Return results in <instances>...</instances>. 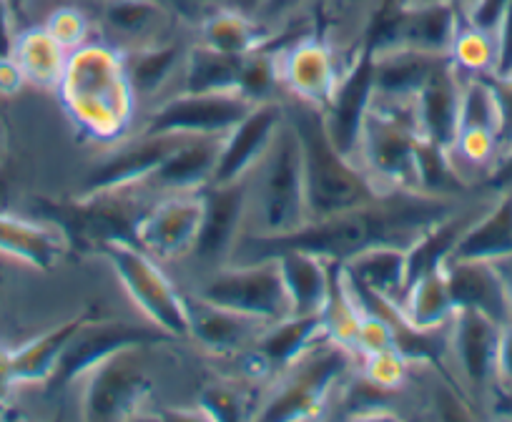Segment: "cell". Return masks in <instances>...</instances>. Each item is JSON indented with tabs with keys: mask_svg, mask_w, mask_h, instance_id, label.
Listing matches in <instances>:
<instances>
[{
	"mask_svg": "<svg viewBox=\"0 0 512 422\" xmlns=\"http://www.w3.org/2000/svg\"><path fill=\"white\" fill-rule=\"evenodd\" d=\"M465 199H440L412 189L387 191L369 204L354 206L319 222H307L284 237L241 234L234 262L269 259L287 249L312 252L329 262H347L349 257L372 247L410 249L427 229L450 217Z\"/></svg>",
	"mask_w": 512,
	"mask_h": 422,
	"instance_id": "6da1fadb",
	"label": "cell"
},
{
	"mask_svg": "<svg viewBox=\"0 0 512 422\" xmlns=\"http://www.w3.org/2000/svg\"><path fill=\"white\" fill-rule=\"evenodd\" d=\"M56 93L68 119L91 144L113 146L139 131L141 109L123 51L103 38L93 36L68 53Z\"/></svg>",
	"mask_w": 512,
	"mask_h": 422,
	"instance_id": "7a4b0ae2",
	"label": "cell"
},
{
	"mask_svg": "<svg viewBox=\"0 0 512 422\" xmlns=\"http://www.w3.org/2000/svg\"><path fill=\"white\" fill-rule=\"evenodd\" d=\"M284 111L302 151L307 222L334 217L382 196L362 166L334 146L322 109L284 96Z\"/></svg>",
	"mask_w": 512,
	"mask_h": 422,
	"instance_id": "3957f363",
	"label": "cell"
},
{
	"mask_svg": "<svg viewBox=\"0 0 512 422\" xmlns=\"http://www.w3.org/2000/svg\"><path fill=\"white\" fill-rule=\"evenodd\" d=\"M307 224V196L299 139L289 119L246 174V222L251 237H284Z\"/></svg>",
	"mask_w": 512,
	"mask_h": 422,
	"instance_id": "277c9868",
	"label": "cell"
},
{
	"mask_svg": "<svg viewBox=\"0 0 512 422\" xmlns=\"http://www.w3.org/2000/svg\"><path fill=\"white\" fill-rule=\"evenodd\" d=\"M159 199L144 184L78 191L68 199H36L31 217L61 229L71 247L98 252L106 242H134L146 211Z\"/></svg>",
	"mask_w": 512,
	"mask_h": 422,
	"instance_id": "5b68a950",
	"label": "cell"
},
{
	"mask_svg": "<svg viewBox=\"0 0 512 422\" xmlns=\"http://www.w3.org/2000/svg\"><path fill=\"white\" fill-rule=\"evenodd\" d=\"M359 367V357L327 335L317 337L297 360L284 367L262 392L256 420L319 417Z\"/></svg>",
	"mask_w": 512,
	"mask_h": 422,
	"instance_id": "8992f818",
	"label": "cell"
},
{
	"mask_svg": "<svg viewBox=\"0 0 512 422\" xmlns=\"http://www.w3.org/2000/svg\"><path fill=\"white\" fill-rule=\"evenodd\" d=\"M420 139L412 101L374 98L359 134L357 164L382 194L415 191V154Z\"/></svg>",
	"mask_w": 512,
	"mask_h": 422,
	"instance_id": "52a82bcc",
	"label": "cell"
},
{
	"mask_svg": "<svg viewBox=\"0 0 512 422\" xmlns=\"http://www.w3.org/2000/svg\"><path fill=\"white\" fill-rule=\"evenodd\" d=\"M126 289L128 299L146 320L171 340H189V307L186 292L166 274L164 264L134 242H106L98 247Z\"/></svg>",
	"mask_w": 512,
	"mask_h": 422,
	"instance_id": "ba28073f",
	"label": "cell"
},
{
	"mask_svg": "<svg viewBox=\"0 0 512 422\" xmlns=\"http://www.w3.org/2000/svg\"><path fill=\"white\" fill-rule=\"evenodd\" d=\"M159 345H128L93 365L81 377V417L108 422L134 417L154 385V355Z\"/></svg>",
	"mask_w": 512,
	"mask_h": 422,
	"instance_id": "9c48e42d",
	"label": "cell"
},
{
	"mask_svg": "<svg viewBox=\"0 0 512 422\" xmlns=\"http://www.w3.org/2000/svg\"><path fill=\"white\" fill-rule=\"evenodd\" d=\"M500 332V322L475 309H455L447 322L445 372L480 417H487L497 392Z\"/></svg>",
	"mask_w": 512,
	"mask_h": 422,
	"instance_id": "30bf717a",
	"label": "cell"
},
{
	"mask_svg": "<svg viewBox=\"0 0 512 422\" xmlns=\"http://www.w3.org/2000/svg\"><path fill=\"white\" fill-rule=\"evenodd\" d=\"M191 294L264 322H279L292 314L282 269L272 257L234 262L214 272L199 274L194 277Z\"/></svg>",
	"mask_w": 512,
	"mask_h": 422,
	"instance_id": "8fae6325",
	"label": "cell"
},
{
	"mask_svg": "<svg viewBox=\"0 0 512 422\" xmlns=\"http://www.w3.org/2000/svg\"><path fill=\"white\" fill-rule=\"evenodd\" d=\"M282 93L324 109L342 78L344 56L337 43L319 31L274 36Z\"/></svg>",
	"mask_w": 512,
	"mask_h": 422,
	"instance_id": "7c38bea8",
	"label": "cell"
},
{
	"mask_svg": "<svg viewBox=\"0 0 512 422\" xmlns=\"http://www.w3.org/2000/svg\"><path fill=\"white\" fill-rule=\"evenodd\" d=\"M96 36L118 51L194 36V26L164 0H88Z\"/></svg>",
	"mask_w": 512,
	"mask_h": 422,
	"instance_id": "4fadbf2b",
	"label": "cell"
},
{
	"mask_svg": "<svg viewBox=\"0 0 512 422\" xmlns=\"http://www.w3.org/2000/svg\"><path fill=\"white\" fill-rule=\"evenodd\" d=\"M256 103L239 91L174 93L146 111L141 134L226 136Z\"/></svg>",
	"mask_w": 512,
	"mask_h": 422,
	"instance_id": "5bb4252c",
	"label": "cell"
},
{
	"mask_svg": "<svg viewBox=\"0 0 512 422\" xmlns=\"http://www.w3.org/2000/svg\"><path fill=\"white\" fill-rule=\"evenodd\" d=\"M204 217L189 262L194 277L234 262L236 244L244 234L246 222V176L229 184H209L201 189Z\"/></svg>",
	"mask_w": 512,
	"mask_h": 422,
	"instance_id": "9a60e30c",
	"label": "cell"
},
{
	"mask_svg": "<svg viewBox=\"0 0 512 422\" xmlns=\"http://www.w3.org/2000/svg\"><path fill=\"white\" fill-rule=\"evenodd\" d=\"M159 342H174L169 335L159 330V327L146 322H128V320H108L103 314H96L81 330L73 335L68 347L63 350L61 360H58L56 370H53L51 380H48V390H63L71 387L73 382L81 380L93 365L106 360L116 350L128 345H159Z\"/></svg>",
	"mask_w": 512,
	"mask_h": 422,
	"instance_id": "2e32d148",
	"label": "cell"
},
{
	"mask_svg": "<svg viewBox=\"0 0 512 422\" xmlns=\"http://www.w3.org/2000/svg\"><path fill=\"white\" fill-rule=\"evenodd\" d=\"M374 103V48L369 43H359L354 56L349 58L332 98L322 109L324 124L334 146L349 159L357 161L359 134L364 119Z\"/></svg>",
	"mask_w": 512,
	"mask_h": 422,
	"instance_id": "e0dca14e",
	"label": "cell"
},
{
	"mask_svg": "<svg viewBox=\"0 0 512 422\" xmlns=\"http://www.w3.org/2000/svg\"><path fill=\"white\" fill-rule=\"evenodd\" d=\"M201 217H204L201 191L159 196L154 206L146 211L139 234H136V244L161 264L184 262L194 249Z\"/></svg>",
	"mask_w": 512,
	"mask_h": 422,
	"instance_id": "ac0fdd59",
	"label": "cell"
},
{
	"mask_svg": "<svg viewBox=\"0 0 512 422\" xmlns=\"http://www.w3.org/2000/svg\"><path fill=\"white\" fill-rule=\"evenodd\" d=\"M184 136L176 134H141L108 146V154L101 156L83 179L81 191L118 189V186L144 184L161 166V161L181 144Z\"/></svg>",
	"mask_w": 512,
	"mask_h": 422,
	"instance_id": "d6986e66",
	"label": "cell"
},
{
	"mask_svg": "<svg viewBox=\"0 0 512 422\" xmlns=\"http://www.w3.org/2000/svg\"><path fill=\"white\" fill-rule=\"evenodd\" d=\"M284 119H287L284 98L256 103L254 109L221 139L219 161H216L211 184H229V181L249 174L256 161L269 149Z\"/></svg>",
	"mask_w": 512,
	"mask_h": 422,
	"instance_id": "ffe728a7",
	"label": "cell"
},
{
	"mask_svg": "<svg viewBox=\"0 0 512 422\" xmlns=\"http://www.w3.org/2000/svg\"><path fill=\"white\" fill-rule=\"evenodd\" d=\"M186 307H189V340L216 357L244 355L269 325L249 314L206 302L191 292H186Z\"/></svg>",
	"mask_w": 512,
	"mask_h": 422,
	"instance_id": "44dd1931",
	"label": "cell"
},
{
	"mask_svg": "<svg viewBox=\"0 0 512 422\" xmlns=\"http://www.w3.org/2000/svg\"><path fill=\"white\" fill-rule=\"evenodd\" d=\"M191 38L194 36L174 38V41L123 53L128 81H131V88H134L141 114L151 111L156 103L176 93Z\"/></svg>",
	"mask_w": 512,
	"mask_h": 422,
	"instance_id": "7402d4cb",
	"label": "cell"
},
{
	"mask_svg": "<svg viewBox=\"0 0 512 422\" xmlns=\"http://www.w3.org/2000/svg\"><path fill=\"white\" fill-rule=\"evenodd\" d=\"M324 335L322 314H289L279 322H269L256 337L244 360L251 362V377H269V382L292 365L317 337Z\"/></svg>",
	"mask_w": 512,
	"mask_h": 422,
	"instance_id": "603a6c76",
	"label": "cell"
},
{
	"mask_svg": "<svg viewBox=\"0 0 512 422\" xmlns=\"http://www.w3.org/2000/svg\"><path fill=\"white\" fill-rule=\"evenodd\" d=\"M224 136H184L181 144L161 161L159 169L144 181L156 196L194 194L211 184Z\"/></svg>",
	"mask_w": 512,
	"mask_h": 422,
	"instance_id": "cb8c5ba5",
	"label": "cell"
},
{
	"mask_svg": "<svg viewBox=\"0 0 512 422\" xmlns=\"http://www.w3.org/2000/svg\"><path fill=\"white\" fill-rule=\"evenodd\" d=\"M460 96L462 76L447 56L412 98L422 139L432 141L442 149H450L457 136V124H460Z\"/></svg>",
	"mask_w": 512,
	"mask_h": 422,
	"instance_id": "d4e9b609",
	"label": "cell"
},
{
	"mask_svg": "<svg viewBox=\"0 0 512 422\" xmlns=\"http://www.w3.org/2000/svg\"><path fill=\"white\" fill-rule=\"evenodd\" d=\"M71 244L61 229L38 217H21L11 209H0V254L26 264L28 269L48 272L58 267Z\"/></svg>",
	"mask_w": 512,
	"mask_h": 422,
	"instance_id": "484cf974",
	"label": "cell"
},
{
	"mask_svg": "<svg viewBox=\"0 0 512 422\" xmlns=\"http://www.w3.org/2000/svg\"><path fill=\"white\" fill-rule=\"evenodd\" d=\"M96 314H101L98 307L83 309L76 317H68V320L58 322L51 330L41 332L38 337H33V340L23 342L21 347L11 350V362H8L11 387L48 385L58 360H61L63 350L68 347V342H71L73 335H76L91 317H96Z\"/></svg>",
	"mask_w": 512,
	"mask_h": 422,
	"instance_id": "4316f807",
	"label": "cell"
},
{
	"mask_svg": "<svg viewBox=\"0 0 512 422\" xmlns=\"http://www.w3.org/2000/svg\"><path fill=\"white\" fill-rule=\"evenodd\" d=\"M445 277L455 309H475L500 325L512 320L505 282L492 262L450 259L445 264Z\"/></svg>",
	"mask_w": 512,
	"mask_h": 422,
	"instance_id": "83f0119b",
	"label": "cell"
},
{
	"mask_svg": "<svg viewBox=\"0 0 512 422\" xmlns=\"http://www.w3.org/2000/svg\"><path fill=\"white\" fill-rule=\"evenodd\" d=\"M445 58L447 56H437V53L415 51V48L374 51V98L412 101Z\"/></svg>",
	"mask_w": 512,
	"mask_h": 422,
	"instance_id": "f1b7e54d",
	"label": "cell"
},
{
	"mask_svg": "<svg viewBox=\"0 0 512 422\" xmlns=\"http://www.w3.org/2000/svg\"><path fill=\"white\" fill-rule=\"evenodd\" d=\"M512 257V194H492L490 204L467 227L457 242L452 259L470 262H502Z\"/></svg>",
	"mask_w": 512,
	"mask_h": 422,
	"instance_id": "f546056e",
	"label": "cell"
},
{
	"mask_svg": "<svg viewBox=\"0 0 512 422\" xmlns=\"http://www.w3.org/2000/svg\"><path fill=\"white\" fill-rule=\"evenodd\" d=\"M272 259H277L282 269L292 314H322L329 287H332L334 262L312 252H299V249H287V252L274 254Z\"/></svg>",
	"mask_w": 512,
	"mask_h": 422,
	"instance_id": "4dcf8cb0",
	"label": "cell"
},
{
	"mask_svg": "<svg viewBox=\"0 0 512 422\" xmlns=\"http://www.w3.org/2000/svg\"><path fill=\"white\" fill-rule=\"evenodd\" d=\"M8 56L18 63L28 86L56 91L66 68L68 51L41 23H33V26L16 28Z\"/></svg>",
	"mask_w": 512,
	"mask_h": 422,
	"instance_id": "1f68e13d",
	"label": "cell"
},
{
	"mask_svg": "<svg viewBox=\"0 0 512 422\" xmlns=\"http://www.w3.org/2000/svg\"><path fill=\"white\" fill-rule=\"evenodd\" d=\"M272 38L274 33L259 18H251L221 3L211 8L194 28V41L231 56H246Z\"/></svg>",
	"mask_w": 512,
	"mask_h": 422,
	"instance_id": "d6a6232c",
	"label": "cell"
},
{
	"mask_svg": "<svg viewBox=\"0 0 512 422\" xmlns=\"http://www.w3.org/2000/svg\"><path fill=\"white\" fill-rule=\"evenodd\" d=\"M342 264L344 274L352 282L382 294L400 304L407 292V249L402 247H372L359 252Z\"/></svg>",
	"mask_w": 512,
	"mask_h": 422,
	"instance_id": "836d02e7",
	"label": "cell"
},
{
	"mask_svg": "<svg viewBox=\"0 0 512 422\" xmlns=\"http://www.w3.org/2000/svg\"><path fill=\"white\" fill-rule=\"evenodd\" d=\"M244 56H231L191 38L176 93L236 91Z\"/></svg>",
	"mask_w": 512,
	"mask_h": 422,
	"instance_id": "e575fe53",
	"label": "cell"
},
{
	"mask_svg": "<svg viewBox=\"0 0 512 422\" xmlns=\"http://www.w3.org/2000/svg\"><path fill=\"white\" fill-rule=\"evenodd\" d=\"M400 312L412 330H442L455 312L445 267L422 274L415 282L407 284Z\"/></svg>",
	"mask_w": 512,
	"mask_h": 422,
	"instance_id": "d590c367",
	"label": "cell"
},
{
	"mask_svg": "<svg viewBox=\"0 0 512 422\" xmlns=\"http://www.w3.org/2000/svg\"><path fill=\"white\" fill-rule=\"evenodd\" d=\"M415 191L440 196V199H465V196L475 194V189L462 179L457 166L452 164L450 151L427 139H420L417 144Z\"/></svg>",
	"mask_w": 512,
	"mask_h": 422,
	"instance_id": "8d00e7d4",
	"label": "cell"
},
{
	"mask_svg": "<svg viewBox=\"0 0 512 422\" xmlns=\"http://www.w3.org/2000/svg\"><path fill=\"white\" fill-rule=\"evenodd\" d=\"M450 61L462 78L495 76L497 68H500V41H497V33L470 26L462 18V26L457 28V36L450 48Z\"/></svg>",
	"mask_w": 512,
	"mask_h": 422,
	"instance_id": "74e56055",
	"label": "cell"
},
{
	"mask_svg": "<svg viewBox=\"0 0 512 422\" xmlns=\"http://www.w3.org/2000/svg\"><path fill=\"white\" fill-rule=\"evenodd\" d=\"M359 322H362V309L357 307V302H354L352 294H349L347 282H344L342 277V267H339V262H334L332 287H329L327 304H324L322 309L324 335H327L329 340L337 342V345L354 352ZM354 355H357V352H354Z\"/></svg>",
	"mask_w": 512,
	"mask_h": 422,
	"instance_id": "f35d334b",
	"label": "cell"
},
{
	"mask_svg": "<svg viewBox=\"0 0 512 422\" xmlns=\"http://www.w3.org/2000/svg\"><path fill=\"white\" fill-rule=\"evenodd\" d=\"M236 91L249 98L251 103L284 98L282 83H279V63L274 38L269 43H264V46L256 48V51L246 53L244 61H241Z\"/></svg>",
	"mask_w": 512,
	"mask_h": 422,
	"instance_id": "ab89813d",
	"label": "cell"
},
{
	"mask_svg": "<svg viewBox=\"0 0 512 422\" xmlns=\"http://www.w3.org/2000/svg\"><path fill=\"white\" fill-rule=\"evenodd\" d=\"M41 26L66 48L68 53L76 51L78 46L91 41L96 36L91 11L81 0H61L56 6L48 8L41 18Z\"/></svg>",
	"mask_w": 512,
	"mask_h": 422,
	"instance_id": "60d3db41",
	"label": "cell"
},
{
	"mask_svg": "<svg viewBox=\"0 0 512 422\" xmlns=\"http://www.w3.org/2000/svg\"><path fill=\"white\" fill-rule=\"evenodd\" d=\"M460 129H500V114H497V98L492 91L490 76L462 78L460 96Z\"/></svg>",
	"mask_w": 512,
	"mask_h": 422,
	"instance_id": "b9f144b4",
	"label": "cell"
},
{
	"mask_svg": "<svg viewBox=\"0 0 512 422\" xmlns=\"http://www.w3.org/2000/svg\"><path fill=\"white\" fill-rule=\"evenodd\" d=\"M201 415L216 417V420H244L254 417L256 407L251 397L246 395L244 385L239 380H216L204 387L199 397Z\"/></svg>",
	"mask_w": 512,
	"mask_h": 422,
	"instance_id": "7bdbcfd3",
	"label": "cell"
},
{
	"mask_svg": "<svg viewBox=\"0 0 512 422\" xmlns=\"http://www.w3.org/2000/svg\"><path fill=\"white\" fill-rule=\"evenodd\" d=\"M359 372H362L372 385L382 387V390L400 392L405 390V385L410 382L412 362L407 360L397 347H390V350L372 352V355L359 357Z\"/></svg>",
	"mask_w": 512,
	"mask_h": 422,
	"instance_id": "ee69618b",
	"label": "cell"
},
{
	"mask_svg": "<svg viewBox=\"0 0 512 422\" xmlns=\"http://www.w3.org/2000/svg\"><path fill=\"white\" fill-rule=\"evenodd\" d=\"M319 0H267L259 13V21L274 33V36H284V33H304L297 31V21H304L307 13L317 11Z\"/></svg>",
	"mask_w": 512,
	"mask_h": 422,
	"instance_id": "f6af8a7d",
	"label": "cell"
},
{
	"mask_svg": "<svg viewBox=\"0 0 512 422\" xmlns=\"http://www.w3.org/2000/svg\"><path fill=\"white\" fill-rule=\"evenodd\" d=\"M395 347V327L382 317L362 312V322L357 330V342H354V352L357 357L372 355V352H382Z\"/></svg>",
	"mask_w": 512,
	"mask_h": 422,
	"instance_id": "bcb514c9",
	"label": "cell"
},
{
	"mask_svg": "<svg viewBox=\"0 0 512 422\" xmlns=\"http://www.w3.org/2000/svg\"><path fill=\"white\" fill-rule=\"evenodd\" d=\"M490 83L497 98V114H500L497 139H500L502 151L512 146V73H495V76H490Z\"/></svg>",
	"mask_w": 512,
	"mask_h": 422,
	"instance_id": "7dc6e473",
	"label": "cell"
},
{
	"mask_svg": "<svg viewBox=\"0 0 512 422\" xmlns=\"http://www.w3.org/2000/svg\"><path fill=\"white\" fill-rule=\"evenodd\" d=\"M507 6H510V0H472L470 8H467L462 18L470 26L497 33L502 26V18L507 13Z\"/></svg>",
	"mask_w": 512,
	"mask_h": 422,
	"instance_id": "c3c4849f",
	"label": "cell"
},
{
	"mask_svg": "<svg viewBox=\"0 0 512 422\" xmlns=\"http://www.w3.org/2000/svg\"><path fill=\"white\" fill-rule=\"evenodd\" d=\"M477 191H482V194H507L510 191L512 194V146H507V149L497 154L495 164L487 171Z\"/></svg>",
	"mask_w": 512,
	"mask_h": 422,
	"instance_id": "681fc988",
	"label": "cell"
},
{
	"mask_svg": "<svg viewBox=\"0 0 512 422\" xmlns=\"http://www.w3.org/2000/svg\"><path fill=\"white\" fill-rule=\"evenodd\" d=\"M497 387L512 395V320L502 325L497 347Z\"/></svg>",
	"mask_w": 512,
	"mask_h": 422,
	"instance_id": "f907efd6",
	"label": "cell"
},
{
	"mask_svg": "<svg viewBox=\"0 0 512 422\" xmlns=\"http://www.w3.org/2000/svg\"><path fill=\"white\" fill-rule=\"evenodd\" d=\"M23 86H28V83L23 78L18 63L11 56H0V96H16V93H21Z\"/></svg>",
	"mask_w": 512,
	"mask_h": 422,
	"instance_id": "816d5d0a",
	"label": "cell"
},
{
	"mask_svg": "<svg viewBox=\"0 0 512 422\" xmlns=\"http://www.w3.org/2000/svg\"><path fill=\"white\" fill-rule=\"evenodd\" d=\"M16 3L18 0H13V6H16ZM81 3H88V0H81ZM164 3H169L171 8H176V11H179L181 16H184L186 21L196 28V23H199L201 18L211 11V8L219 6L221 0H164Z\"/></svg>",
	"mask_w": 512,
	"mask_h": 422,
	"instance_id": "f5cc1de1",
	"label": "cell"
},
{
	"mask_svg": "<svg viewBox=\"0 0 512 422\" xmlns=\"http://www.w3.org/2000/svg\"><path fill=\"white\" fill-rule=\"evenodd\" d=\"M16 6L13 0H0V56H8L13 43V33H16Z\"/></svg>",
	"mask_w": 512,
	"mask_h": 422,
	"instance_id": "db71d44e",
	"label": "cell"
},
{
	"mask_svg": "<svg viewBox=\"0 0 512 422\" xmlns=\"http://www.w3.org/2000/svg\"><path fill=\"white\" fill-rule=\"evenodd\" d=\"M497 41H500V68L497 73H510L512 71V0L507 6L505 18H502V26L497 31Z\"/></svg>",
	"mask_w": 512,
	"mask_h": 422,
	"instance_id": "11a10c76",
	"label": "cell"
},
{
	"mask_svg": "<svg viewBox=\"0 0 512 422\" xmlns=\"http://www.w3.org/2000/svg\"><path fill=\"white\" fill-rule=\"evenodd\" d=\"M21 269H28V267H26V264L16 262V259H8V257H3V254H0V302L6 299L8 292H11L13 282H16V277H18V272H21Z\"/></svg>",
	"mask_w": 512,
	"mask_h": 422,
	"instance_id": "9f6ffc18",
	"label": "cell"
},
{
	"mask_svg": "<svg viewBox=\"0 0 512 422\" xmlns=\"http://www.w3.org/2000/svg\"><path fill=\"white\" fill-rule=\"evenodd\" d=\"M264 3H267V0H221V6H229V8H234V11L246 13V16H251V18H259Z\"/></svg>",
	"mask_w": 512,
	"mask_h": 422,
	"instance_id": "6f0895ef",
	"label": "cell"
},
{
	"mask_svg": "<svg viewBox=\"0 0 512 422\" xmlns=\"http://www.w3.org/2000/svg\"><path fill=\"white\" fill-rule=\"evenodd\" d=\"M497 272H500L502 282H505V292H507V302H510V312H512V257L502 259V262H495Z\"/></svg>",
	"mask_w": 512,
	"mask_h": 422,
	"instance_id": "680465c9",
	"label": "cell"
},
{
	"mask_svg": "<svg viewBox=\"0 0 512 422\" xmlns=\"http://www.w3.org/2000/svg\"><path fill=\"white\" fill-rule=\"evenodd\" d=\"M11 176L6 174V166H0V209H11Z\"/></svg>",
	"mask_w": 512,
	"mask_h": 422,
	"instance_id": "91938a15",
	"label": "cell"
},
{
	"mask_svg": "<svg viewBox=\"0 0 512 422\" xmlns=\"http://www.w3.org/2000/svg\"><path fill=\"white\" fill-rule=\"evenodd\" d=\"M8 149H11V129H8L6 116L0 114V166H6Z\"/></svg>",
	"mask_w": 512,
	"mask_h": 422,
	"instance_id": "94428289",
	"label": "cell"
},
{
	"mask_svg": "<svg viewBox=\"0 0 512 422\" xmlns=\"http://www.w3.org/2000/svg\"><path fill=\"white\" fill-rule=\"evenodd\" d=\"M510 73H512V71H510Z\"/></svg>",
	"mask_w": 512,
	"mask_h": 422,
	"instance_id": "6125c7cd",
	"label": "cell"
}]
</instances>
